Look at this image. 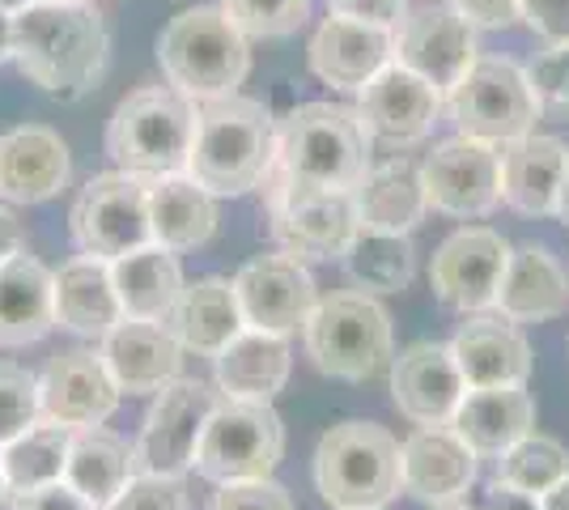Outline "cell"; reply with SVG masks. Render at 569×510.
I'll use <instances>...</instances> for the list:
<instances>
[{
	"label": "cell",
	"mask_w": 569,
	"mask_h": 510,
	"mask_svg": "<svg viewBox=\"0 0 569 510\" xmlns=\"http://www.w3.org/2000/svg\"><path fill=\"white\" fill-rule=\"evenodd\" d=\"M209 510H298V502H293V493L284 486H277L272 477H263V481L217 486V493L209 498Z\"/></svg>",
	"instance_id": "cell-43"
},
{
	"label": "cell",
	"mask_w": 569,
	"mask_h": 510,
	"mask_svg": "<svg viewBox=\"0 0 569 510\" xmlns=\"http://www.w3.org/2000/svg\"><path fill=\"white\" fill-rule=\"evenodd\" d=\"M476 56H480L476 26L463 22L451 4L417 9L396 26V60L417 77H426L433 90H442V98L472 69Z\"/></svg>",
	"instance_id": "cell-17"
},
{
	"label": "cell",
	"mask_w": 569,
	"mask_h": 510,
	"mask_svg": "<svg viewBox=\"0 0 569 510\" xmlns=\"http://www.w3.org/2000/svg\"><path fill=\"white\" fill-rule=\"evenodd\" d=\"M0 507H9V498H4V456H0Z\"/></svg>",
	"instance_id": "cell-55"
},
{
	"label": "cell",
	"mask_w": 569,
	"mask_h": 510,
	"mask_svg": "<svg viewBox=\"0 0 569 510\" xmlns=\"http://www.w3.org/2000/svg\"><path fill=\"white\" fill-rule=\"evenodd\" d=\"M302 344L319 374L345 383H366L396 358L391 316L366 290H336L319 298V307L302 328Z\"/></svg>",
	"instance_id": "cell-7"
},
{
	"label": "cell",
	"mask_w": 569,
	"mask_h": 510,
	"mask_svg": "<svg viewBox=\"0 0 569 510\" xmlns=\"http://www.w3.org/2000/svg\"><path fill=\"white\" fill-rule=\"evenodd\" d=\"M357 221L361 230H379V234H412L429 213L426 179H421V162L412 158H387V162H370L353 188Z\"/></svg>",
	"instance_id": "cell-27"
},
{
	"label": "cell",
	"mask_w": 569,
	"mask_h": 510,
	"mask_svg": "<svg viewBox=\"0 0 569 510\" xmlns=\"http://www.w3.org/2000/svg\"><path fill=\"white\" fill-rule=\"evenodd\" d=\"M442 111H447L442 90H433L426 77L403 69L400 60H391L375 81L357 90V116L366 123L370 141H387V146L426 141Z\"/></svg>",
	"instance_id": "cell-16"
},
{
	"label": "cell",
	"mask_w": 569,
	"mask_h": 510,
	"mask_svg": "<svg viewBox=\"0 0 569 510\" xmlns=\"http://www.w3.org/2000/svg\"><path fill=\"white\" fill-rule=\"evenodd\" d=\"M429 510H472V507L459 498V502H438V507H429Z\"/></svg>",
	"instance_id": "cell-54"
},
{
	"label": "cell",
	"mask_w": 569,
	"mask_h": 510,
	"mask_svg": "<svg viewBox=\"0 0 569 510\" xmlns=\"http://www.w3.org/2000/svg\"><path fill=\"white\" fill-rule=\"evenodd\" d=\"M149 226L153 243L167 251H196L217 234V196L188 170L149 179Z\"/></svg>",
	"instance_id": "cell-33"
},
{
	"label": "cell",
	"mask_w": 569,
	"mask_h": 510,
	"mask_svg": "<svg viewBox=\"0 0 569 510\" xmlns=\"http://www.w3.org/2000/svg\"><path fill=\"white\" fill-rule=\"evenodd\" d=\"M69 230L77 251L98 260H119L137 247L153 243L149 226V179L128 170L94 174L69 213Z\"/></svg>",
	"instance_id": "cell-10"
},
{
	"label": "cell",
	"mask_w": 569,
	"mask_h": 510,
	"mask_svg": "<svg viewBox=\"0 0 569 510\" xmlns=\"http://www.w3.org/2000/svg\"><path fill=\"white\" fill-rule=\"evenodd\" d=\"M30 4H34V0H0V13H13V18H18V13L30 9Z\"/></svg>",
	"instance_id": "cell-53"
},
{
	"label": "cell",
	"mask_w": 569,
	"mask_h": 510,
	"mask_svg": "<svg viewBox=\"0 0 569 510\" xmlns=\"http://www.w3.org/2000/svg\"><path fill=\"white\" fill-rule=\"evenodd\" d=\"M200 107L174 86H144L119 102L107 120V153L116 170L158 179L188 170Z\"/></svg>",
	"instance_id": "cell-5"
},
{
	"label": "cell",
	"mask_w": 569,
	"mask_h": 510,
	"mask_svg": "<svg viewBox=\"0 0 569 510\" xmlns=\"http://www.w3.org/2000/svg\"><path fill=\"white\" fill-rule=\"evenodd\" d=\"M268 218L281 251L298 260H340L361 234L353 192L293 188L268 174Z\"/></svg>",
	"instance_id": "cell-11"
},
{
	"label": "cell",
	"mask_w": 569,
	"mask_h": 510,
	"mask_svg": "<svg viewBox=\"0 0 569 510\" xmlns=\"http://www.w3.org/2000/svg\"><path fill=\"white\" fill-rule=\"evenodd\" d=\"M463 391L468 383L451 344L417 340L400 358H391V400L412 426H451Z\"/></svg>",
	"instance_id": "cell-19"
},
{
	"label": "cell",
	"mask_w": 569,
	"mask_h": 510,
	"mask_svg": "<svg viewBox=\"0 0 569 510\" xmlns=\"http://www.w3.org/2000/svg\"><path fill=\"white\" fill-rule=\"evenodd\" d=\"M98 353L123 396H158L179 379L188 349L179 344V337L167 323L119 319L116 328L98 340Z\"/></svg>",
	"instance_id": "cell-22"
},
{
	"label": "cell",
	"mask_w": 569,
	"mask_h": 510,
	"mask_svg": "<svg viewBox=\"0 0 569 510\" xmlns=\"http://www.w3.org/2000/svg\"><path fill=\"white\" fill-rule=\"evenodd\" d=\"M472 510H540V498L536 493H522V489L506 486V481H489L485 486V493H476L472 502H468Z\"/></svg>",
	"instance_id": "cell-48"
},
{
	"label": "cell",
	"mask_w": 569,
	"mask_h": 510,
	"mask_svg": "<svg viewBox=\"0 0 569 510\" xmlns=\"http://www.w3.org/2000/svg\"><path fill=\"white\" fill-rule=\"evenodd\" d=\"M493 311L510 323H548L569 311V272L545 243H522L510 251Z\"/></svg>",
	"instance_id": "cell-26"
},
{
	"label": "cell",
	"mask_w": 569,
	"mask_h": 510,
	"mask_svg": "<svg viewBox=\"0 0 569 510\" xmlns=\"http://www.w3.org/2000/svg\"><path fill=\"white\" fill-rule=\"evenodd\" d=\"M566 167L569 149L557 137L527 132L501 146V204H510L522 218H552Z\"/></svg>",
	"instance_id": "cell-29"
},
{
	"label": "cell",
	"mask_w": 569,
	"mask_h": 510,
	"mask_svg": "<svg viewBox=\"0 0 569 510\" xmlns=\"http://www.w3.org/2000/svg\"><path fill=\"white\" fill-rule=\"evenodd\" d=\"M158 64L167 86L196 107L238 94L251 73V39L230 22L221 4H191L158 34Z\"/></svg>",
	"instance_id": "cell-4"
},
{
	"label": "cell",
	"mask_w": 569,
	"mask_h": 510,
	"mask_svg": "<svg viewBox=\"0 0 569 510\" xmlns=\"http://www.w3.org/2000/svg\"><path fill=\"white\" fill-rule=\"evenodd\" d=\"M468 388H515L531 379V344L506 316H468L451 340Z\"/></svg>",
	"instance_id": "cell-24"
},
{
	"label": "cell",
	"mask_w": 569,
	"mask_h": 510,
	"mask_svg": "<svg viewBox=\"0 0 569 510\" xmlns=\"http://www.w3.org/2000/svg\"><path fill=\"white\" fill-rule=\"evenodd\" d=\"M421 179L433 213L459 221L489 218L501 204V146L455 132L429 149Z\"/></svg>",
	"instance_id": "cell-13"
},
{
	"label": "cell",
	"mask_w": 569,
	"mask_h": 510,
	"mask_svg": "<svg viewBox=\"0 0 569 510\" xmlns=\"http://www.w3.org/2000/svg\"><path fill=\"white\" fill-rule=\"evenodd\" d=\"M293 370V349L281 332H260V328H242L221 353L213 358L217 391L230 400H260L272 404L289 383Z\"/></svg>",
	"instance_id": "cell-25"
},
{
	"label": "cell",
	"mask_w": 569,
	"mask_h": 510,
	"mask_svg": "<svg viewBox=\"0 0 569 510\" xmlns=\"http://www.w3.org/2000/svg\"><path fill=\"white\" fill-rule=\"evenodd\" d=\"M72 179V153L48 123H18L0 137V200L43 204Z\"/></svg>",
	"instance_id": "cell-23"
},
{
	"label": "cell",
	"mask_w": 569,
	"mask_h": 510,
	"mask_svg": "<svg viewBox=\"0 0 569 510\" xmlns=\"http://www.w3.org/2000/svg\"><path fill=\"white\" fill-rule=\"evenodd\" d=\"M13 64L30 86L77 102L111 64V30L94 0H34L13 18Z\"/></svg>",
	"instance_id": "cell-1"
},
{
	"label": "cell",
	"mask_w": 569,
	"mask_h": 510,
	"mask_svg": "<svg viewBox=\"0 0 569 510\" xmlns=\"http://www.w3.org/2000/svg\"><path fill=\"white\" fill-rule=\"evenodd\" d=\"M315 0H221V9L230 13V22L247 39H284L298 34L310 18Z\"/></svg>",
	"instance_id": "cell-39"
},
{
	"label": "cell",
	"mask_w": 569,
	"mask_h": 510,
	"mask_svg": "<svg viewBox=\"0 0 569 510\" xmlns=\"http://www.w3.org/2000/svg\"><path fill=\"white\" fill-rule=\"evenodd\" d=\"M221 391L200 379H174L170 388L153 396L141 421V434L132 442V472H158V477H183L196 463L200 434L213 417Z\"/></svg>",
	"instance_id": "cell-12"
},
{
	"label": "cell",
	"mask_w": 569,
	"mask_h": 510,
	"mask_svg": "<svg viewBox=\"0 0 569 510\" xmlns=\"http://www.w3.org/2000/svg\"><path fill=\"white\" fill-rule=\"evenodd\" d=\"M391 60H396V30L353 22V18H340V13H328L319 22L307 48L310 73L332 90H345V94H357Z\"/></svg>",
	"instance_id": "cell-20"
},
{
	"label": "cell",
	"mask_w": 569,
	"mask_h": 510,
	"mask_svg": "<svg viewBox=\"0 0 569 510\" xmlns=\"http://www.w3.org/2000/svg\"><path fill=\"white\" fill-rule=\"evenodd\" d=\"M510 251L515 247L489 226H463V230L447 234L429 260V286L438 293V302L459 316L493 311Z\"/></svg>",
	"instance_id": "cell-14"
},
{
	"label": "cell",
	"mask_w": 569,
	"mask_h": 510,
	"mask_svg": "<svg viewBox=\"0 0 569 510\" xmlns=\"http://www.w3.org/2000/svg\"><path fill=\"white\" fill-rule=\"evenodd\" d=\"M123 319L111 277V260L98 256H72L69 264L56 272V328L72 337L102 340Z\"/></svg>",
	"instance_id": "cell-30"
},
{
	"label": "cell",
	"mask_w": 569,
	"mask_h": 510,
	"mask_svg": "<svg viewBox=\"0 0 569 510\" xmlns=\"http://www.w3.org/2000/svg\"><path fill=\"white\" fill-rule=\"evenodd\" d=\"M527 77H531V90L540 98V111L552 120H569V43L540 51L527 64Z\"/></svg>",
	"instance_id": "cell-41"
},
{
	"label": "cell",
	"mask_w": 569,
	"mask_h": 510,
	"mask_svg": "<svg viewBox=\"0 0 569 510\" xmlns=\"http://www.w3.org/2000/svg\"><path fill=\"white\" fill-rule=\"evenodd\" d=\"M9 510H98L90 498H81L69 481H56V486H43V489H30L22 498H13Z\"/></svg>",
	"instance_id": "cell-47"
},
{
	"label": "cell",
	"mask_w": 569,
	"mask_h": 510,
	"mask_svg": "<svg viewBox=\"0 0 569 510\" xmlns=\"http://www.w3.org/2000/svg\"><path fill=\"white\" fill-rule=\"evenodd\" d=\"M451 430L480 460H498L519 438L536 430V400L527 383L515 388H468L451 417Z\"/></svg>",
	"instance_id": "cell-28"
},
{
	"label": "cell",
	"mask_w": 569,
	"mask_h": 510,
	"mask_svg": "<svg viewBox=\"0 0 569 510\" xmlns=\"http://www.w3.org/2000/svg\"><path fill=\"white\" fill-rule=\"evenodd\" d=\"M340 264L349 272L357 290L366 293H400L417 277V251L408 234H379V230H361L353 247L340 256Z\"/></svg>",
	"instance_id": "cell-37"
},
{
	"label": "cell",
	"mask_w": 569,
	"mask_h": 510,
	"mask_svg": "<svg viewBox=\"0 0 569 510\" xmlns=\"http://www.w3.org/2000/svg\"><path fill=\"white\" fill-rule=\"evenodd\" d=\"M43 421L39 409V379L26 366L0 362V447Z\"/></svg>",
	"instance_id": "cell-40"
},
{
	"label": "cell",
	"mask_w": 569,
	"mask_h": 510,
	"mask_svg": "<svg viewBox=\"0 0 569 510\" xmlns=\"http://www.w3.org/2000/svg\"><path fill=\"white\" fill-rule=\"evenodd\" d=\"M132 477V447L119 434L102 430V426H86L72 430L69 463H64V481H69L81 498H90L98 510L116 502V493L128 486Z\"/></svg>",
	"instance_id": "cell-35"
},
{
	"label": "cell",
	"mask_w": 569,
	"mask_h": 510,
	"mask_svg": "<svg viewBox=\"0 0 569 510\" xmlns=\"http://www.w3.org/2000/svg\"><path fill=\"white\" fill-rule=\"evenodd\" d=\"M13 60V13H0V64Z\"/></svg>",
	"instance_id": "cell-51"
},
{
	"label": "cell",
	"mask_w": 569,
	"mask_h": 510,
	"mask_svg": "<svg viewBox=\"0 0 569 510\" xmlns=\"http://www.w3.org/2000/svg\"><path fill=\"white\" fill-rule=\"evenodd\" d=\"M119 396L111 370L102 362L98 349H69L56 353L48 370L39 374V409L43 421L69 426V430H86V426H102L111 421L119 409Z\"/></svg>",
	"instance_id": "cell-18"
},
{
	"label": "cell",
	"mask_w": 569,
	"mask_h": 510,
	"mask_svg": "<svg viewBox=\"0 0 569 510\" xmlns=\"http://www.w3.org/2000/svg\"><path fill=\"white\" fill-rule=\"evenodd\" d=\"M328 13L340 18H353L366 26H382V30H396L408 18V0H328Z\"/></svg>",
	"instance_id": "cell-45"
},
{
	"label": "cell",
	"mask_w": 569,
	"mask_h": 510,
	"mask_svg": "<svg viewBox=\"0 0 569 510\" xmlns=\"http://www.w3.org/2000/svg\"><path fill=\"white\" fill-rule=\"evenodd\" d=\"M69 426L56 421H39L26 434H18L9 447H0L4 456V498H22L30 489H43L64 481V463H69Z\"/></svg>",
	"instance_id": "cell-36"
},
{
	"label": "cell",
	"mask_w": 569,
	"mask_h": 510,
	"mask_svg": "<svg viewBox=\"0 0 569 510\" xmlns=\"http://www.w3.org/2000/svg\"><path fill=\"white\" fill-rule=\"evenodd\" d=\"M107 510H188V486H183V477L132 472Z\"/></svg>",
	"instance_id": "cell-42"
},
{
	"label": "cell",
	"mask_w": 569,
	"mask_h": 510,
	"mask_svg": "<svg viewBox=\"0 0 569 510\" xmlns=\"http://www.w3.org/2000/svg\"><path fill=\"white\" fill-rule=\"evenodd\" d=\"M167 328L179 337V344L196 353V358H217L230 340L247 328L242 307H238L234 281L226 277H200L183 286L174 311H170Z\"/></svg>",
	"instance_id": "cell-32"
},
{
	"label": "cell",
	"mask_w": 569,
	"mask_h": 510,
	"mask_svg": "<svg viewBox=\"0 0 569 510\" xmlns=\"http://www.w3.org/2000/svg\"><path fill=\"white\" fill-rule=\"evenodd\" d=\"M519 18L548 48L569 43V0H519Z\"/></svg>",
	"instance_id": "cell-44"
},
{
	"label": "cell",
	"mask_w": 569,
	"mask_h": 510,
	"mask_svg": "<svg viewBox=\"0 0 569 510\" xmlns=\"http://www.w3.org/2000/svg\"><path fill=\"white\" fill-rule=\"evenodd\" d=\"M277 167V120L260 98H217L200 107L188 174L213 196H247Z\"/></svg>",
	"instance_id": "cell-2"
},
{
	"label": "cell",
	"mask_w": 569,
	"mask_h": 510,
	"mask_svg": "<svg viewBox=\"0 0 569 510\" xmlns=\"http://www.w3.org/2000/svg\"><path fill=\"white\" fill-rule=\"evenodd\" d=\"M552 218L569 226V167H566V179H561V192H557V209H552Z\"/></svg>",
	"instance_id": "cell-52"
},
{
	"label": "cell",
	"mask_w": 569,
	"mask_h": 510,
	"mask_svg": "<svg viewBox=\"0 0 569 510\" xmlns=\"http://www.w3.org/2000/svg\"><path fill=\"white\" fill-rule=\"evenodd\" d=\"M111 277H116V293L123 319H144V323H167L179 293H183V268H179V251L149 243L137 247L128 256L111 260Z\"/></svg>",
	"instance_id": "cell-34"
},
{
	"label": "cell",
	"mask_w": 569,
	"mask_h": 510,
	"mask_svg": "<svg viewBox=\"0 0 569 510\" xmlns=\"http://www.w3.org/2000/svg\"><path fill=\"white\" fill-rule=\"evenodd\" d=\"M315 489L332 510H382L403 493L400 438L375 421H340L315 447Z\"/></svg>",
	"instance_id": "cell-6"
},
{
	"label": "cell",
	"mask_w": 569,
	"mask_h": 510,
	"mask_svg": "<svg viewBox=\"0 0 569 510\" xmlns=\"http://www.w3.org/2000/svg\"><path fill=\"white\" fill-rule=\"evenodd\" d=\"M370 170V132L357 107L302 102L277 120V167L272 174L293 188L353 192Z\"/></svg>",
	"instance_id": "cell-3"
},
{
	"label": "cell",
	"mask_w": 569,
	"mask_h": 510,
	"mask_svg": "<svg viewBox=\"0 0 569 510\" xmlns=\"http://www.w3.org/2000/svg\"><path fill=\"white\" fill-rule=\"evenodd\" d=\"M18 251H26L22 221L13 218V209H4V204H0V264H4V260H13Z\"/></svg>",
	"instance_id": "cell-49"
},
{
	"label": "cell",
	"mask_w": 569,
	"mask_h": 510,
	"mask_svg": "<svg viewBox=\"0 0 569 510\" xmlns=\"http://www.w3.org/2000/svg\"><path fill=\"white\" fill-rule=\"evenodd\" d=\"M569 472V447L557 438L531 430L527 438H519L510 451L498 456V481L522 489V493H545L548 486H557Z\"/></svg>",
	"instance_id": "cell-38"
},
{
	"label": "cell",
	"mask_w": 569,
	"mask_h": 510,
	"mask_svg": "<svg viewBox=\"0 0 569 510\" xmlns=\"http://www.w3.org/2000/svg\"><path fill=\"white\" fill-rule=\"evenodd\" d=\"M56 328V272L18 251L0 264V344L22 349Z\"/></svg>",
	"instance_id": "cell-31"
},
{
	"label": "cell",
	"mask_w": 569,
	"mask_h": 510,
	"mask_svg": "<svg viewBox=\"0 0 569 510\" xmlns=\"http://www.w3.org/2000/svg\"><path fill=\"white\" fill-rule=\"evenodd\" d=\"M234 293L247 328L281 332V337L302 332L310 311L319 307V290H315L307 260L289 251H268V256L247 260L234 277Z\"/></svg>",
	"instance_id": "cell-15"
},
{
	"label": "cell",
	"mask_w": 569,
	"mask_h": 510,
	"mask_svg": "<svg viewBox=\"0 0 569 510\" xmlns=\"http://www.w3.org/2000/svg\"><path fill=\"white\" fill-rule=\"evenodd\" d=\"M540 510H569V472L557 486H548L545 493H540Z\"/></svg>",
	"instance_id": "cell-50"
},
{
	"label": "cell",
	"mask_w": 569,
	"mask_h": 510,
	"mask_svg": "<svg viewBox=\"0 0 569 510\" xmlns=\"http://www.w3.org/2000/svg\"><path fill=\"white\" fill-rule=\"evenodd\" d=\"M447 116L463 137L489 141V146H510L540 123V98L531 90V77L522 64L506 56H476L472 69L459 77L447 94Z\"/></svg>",
	"instance_id": "cell-8"
},
{
	"label": "cell",
	"mask_w": 569,
	"mask_h": 510,
	"mask_svg": "<svg viewBox=\"0 0 569 510\" xmlns=\"http://www.w3.org/2000/svg\"><path fill=\"white\" fill-rule=\"evenodd\" d=\"M284 456V426L272 404L260 400H217L213 417L196 447V472L213 486L263 481L277 472Z\"/></svg>",
	"instance_id": "cell-9"
},
{
	"label": "cell",
	"mask_w": 569,
	"mask_h": 510,
	"mask_svg": "<svg viewBox=\"0 0 569 510\" xmlns=\"http://www.w3.org/2000/svg\"><path fill=\"white\" fill-rule=\"evenodd\" d=\"M476 460L480 456L451 426H417L400 442V486L426 507L459 502L476 486Z\"/></svg>",
	"instance_id": "cell-21"
},
{
	"label": "cell",
	"mask_w": 569,
	"mask_h": 510,
	"mask_svg": "<svg viewBox=\"0 0 569 510\" xmlns=\"http://www.w3.org/2000/svg\"><path fill=\"white\" fill-rule=\"evenodd\" d=\"M463 22H472L476 30H501V26L522 22L519 0H447Z\"/></svg>",
	"instance_id": "cell-46"
}]
</instances>
